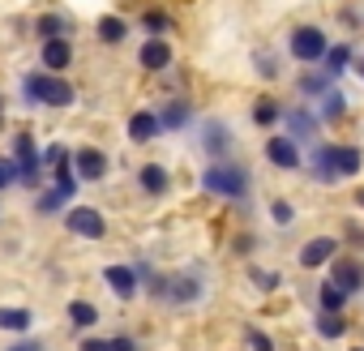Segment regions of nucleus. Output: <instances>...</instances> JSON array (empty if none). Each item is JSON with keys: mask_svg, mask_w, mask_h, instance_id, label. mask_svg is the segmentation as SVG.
<instances>
[{"mask_svg": "<svg viewBox=\"0 0 364 351\" xmlns=\"http://www.w3.org/2000/svg\"><path fill=\"white\" fill-rule=\"evenodd\" d=\"M69 206H73V202H69L60 189H52V185L35 193V215H43V219H56V215H65Z\"/></svg>", "mask_w": 364, "mask_h": 351, "instance_id": "obj_31", "label": "nucleus"}, {"mask_svg": "<svg viewBox=\"0 0 364 351\" xmlns=\"http://www.w3.org/2000/svg\"><path fill=\"white\" fill-rule=\"evenodd\" d=\"M202 193L210 198H223V202H249L253 193V171L236 158H223V163H206L202 176H198Z\"/></svg>", "mask_w": 364, "mask_h": 351, "instance_id": "obj_2", "label": "nucleus"}, {"mask_svg": "<svg viewBox=\"0 0 364 351\" xmlns=\"http://www.w3.org/2000/svg\"><path fill=\"white\" fill-rule=\"evenodd\" d=\"M5 351H48V338L43 334H22V338H9Z\"/></svg>", "mask_w": 364, "mask_h": 351, "instance_id": "obj_39", "label": "nucleus"}, {"mask_svg": "<svg viewBox=\"0 0 364 351\" xmlns=\"http://www.w3.org/2000/svg\"><path fill=\"white\" fill-rule=\"evenodd\" d=\"M35 321H39V313L26 304H0V334H9V338L35 334Z\"/></svg>", "mask_w": 364, "mask_h": 351, "instance_id": "obj_16", "label": "nucleus"}, {"mask_svg": "<svg viewBox=\"0 0 364 351\" xmlns=\"http://www.w3.org/2000/svg\"><path fill=\"white\" fill-rule=\"evenodd\" d=\"M326 48H330V39H326L321 26H296L291 39H287V52H291V60H300V65H321Z\"/></svg>", "mask_w": 364, "mask_h": 351, "instance_id": "obj_7", "label": "nucleus"}, {"mask_svg": "<svg viewBox=\"0 0 364 351\" xmlns=\"http://www.w3.org/2000/svg\"><path fill=\"white\" fill-rule=\"evenodd\" d=\"M347 304H351V296L343 287H334L330 279H321L313 287V313H347Z\"/></svg>", "mask_w": 364, "mask_h": 351, "instance_id": "obj_23", "label": "nucleus"}, {"mask_svg": "<svg viewBox=\"0 0 364 351\" xmlns=\"http://www.w3.org/2000/svg\"><path fill=\"white\" fill-rule=\"evenodd\" d=\"M347 240H351V244H355V249H364V232H360V227H355V223H347Z\"/></svg>", "mask_w": 364, "mask_h": 351, "instance_id": "obj_43", "label": "nucleus"}, {"mask_svg": "<svg viewBox=\"0 0 364 351\" xmlns=\"http://www.w3.org/2000/svg\"><path fill=\"white\" fill-rule=\"evenodd\" d=\"M360 167H364V150L360 146H334V171H338V180L360 176Z\"/></svg>", "mask_w": 364, "mask_h": 351, "instance_id": "obj_29", "label": "nucleus"}, {"mask_svg": "<svg viewBox=\"0 0 364 351\" xmlns=\"http://www.w3.org/2000/svg\"><path fill=\"white\" fill-rule=\"evenodd\" d=\"M99 321H103V313H99V304L95 300H86V296H73V300H65V325L82 338V334H95L99 330Z\"/></svg>", "mask_w": 364, "mask_h": 351, "instance_id": "obj_14", "label": "nucleus"}, {"mask_svg": "<svg viewBox=\"0 0 364 351\" xmlns=\"http://www.w3.org/2000/svg\"><path fill=\"white\" fill-rule=\"evenodd\" d=\"M338 236H309L300 249H296V261H300V270H326L334 257H338Z\"/></svg>", "mask_w": 364, "mask_h": 351, "instance_id": "obj_12", "label": "nucleus"}, {"mask_svg": "<svg viewBox=\"0 0 364 351\" xmlns=\"http://www.w3.org/2000/svg\"><path fill=\"white\" fill-rule=\"evenodd\" d=\"M60 223H65V232L77 236V240H90V244L107 240V219H103V210H95V206H69V210L60 215Z\"/></svg>", "mask_w": 364, "mask_h": 351, "instance_id": "obj_6", "label": "nucleus"}, {"mask_svg": "<svg viewBox=\"0 0 364 351\" xmlns=\"http://www.w3.org/2000/svg\"><path fill=\"white\" fill-rule=\"evenodd\" d=\"M240 342H245V351H279V338L270 330H262L257 321H245L240 325Z\"/></svg>", "mask_w": 364, "mask_h": 351, "instance_id": "obj_32", "label": "nucleus"}, {"mask_svg": "<svg viewBox=\"0 0 364 351\" xmlns=\"http://www.w3.org/2000/svg\"><path fill=\"white\" fill-rule=\"evenodd\" d=\"M154 112H159L163 133H185V129L193 124V103H189V99H167V103L154 107Z\"/></svg>", "mask_w": 364, "mask_h": 351, "instance_id": "obj_19", "label": "nucleus"}, {"mask_svg": "<svg viewBox=\"0 0 364 351\" xmlns=\"http://www.w3.org/2000/svg\"><path fill=\"white\" fill-rule=\"evenodd\" d=\"M232 253H236V257H249V253H253V236H236V240H232Z\"/></svg>", "mask_w": 364, "mask_h": 351, "instance_id": "obj_42", "label": "nucleus"}, {"mask_svg": "<svg viewBox=\"0 0 364 351\" xmlns=\"http://www.w3.org/2000/svg\"><path fill=\"white\" fill-rule=\"evenodd\" d=\"M14 163H18V185L22 189H31V193H39V189H48L52 185V176L43 171V158H39V141H35V133L31 129H18L14 133Z\"/></svg>", "mask_w": 364, "mask_h": 351, "instance_id": "obj_4", "label": "nucleus"}, {"mask_svg": "<svg viewBox=\"0 0 364 351\" xmlns=\"http://www.w3.org/2000/svg\"><path fill=\"white\" fill-rule=\"evenodd\" d=\"M9 189H18V163L14 154H0V193H9Z\"/></svg>", "mask_w": 364, "mask_h": 351, "instance_id": "obj_37", "label": "nucleus"}, {"mask_svg": "<svg viewBox=\"0 0 364 351\" xmlns=\"http://www.w3.org/2000/svg\"><path fill=\"white\" fill-rule=\"evenodd\" d=\"M351 65H355V48L351 43H330L326 56H321V73L326 77H343Z\"/></svg>", "mask_w": 364, "mask_h": 351, "instance_id": "obj_25", "label": "nucleus"}, {"mask_svg": "<svg viewBox=\"0 0 364 351\" xmlns=\"http://www.w3.org/2000/svg\"><path fill=\"white\" fill-rule=\"evenodd\" d=\"M124 133H129V141H133V146H150V141L163 133V124H159V112H154V107H137V112L129 116Z\"/></svg>", "mask_w": 364, "mask_h": 351, "instance_id": "obj_17", "label": "nucleus"}, {"mask_svg": "<svg viewBox=\"0 0 364 351\" xmlns=\"http://www.w3.org/2000/svg\"><path fill=\"white\" fill-rule=\"evenodd\" d=\"M141 31H146L150 39H163V35L171 31V14H163V9H150V14H141Z\"/></svg>", "mask_w": 364, "mask_h": 351, "instance_id": "obj_34", "label": "nucleus"}, {"mask_svg": "<svg viewBox=\"0 0 364 351\" xmlns=\"http://www.w3.org/2000/svg\"><path fill=\"white\" fill-rule=\"evenodd\" d=\"M313 334L321 342H343L351 334V321H347V313H313Z\"/></svg>", "mask_w": 364, "mask_h": 351, "instance_id": "obj_24", "label": "nucleus"}, {"mask_svg": "<svg viewBox=\"0 0 364 351\" xmlns=\"http://www.w3.org/2000/svg\"><path fill=\"white\" fill-rule=\"evenodd\" d=\"M206 296H210V270L202 261H193L185 270H171L163 279V308H171V313H189Z\"/></svg>", "mask_w": 364, "mask_h": 351, "instance_id": "obj_1", "label": "nucleus"}, {"mask_svg": "<svg viewBox=\"0 0 364 351\" xmlns=\"http://www.w3.org/2000/svg\"><path fill=\"white\" fill-rule=\"evenodd\" d=\"M0 129H5V94H0Z\"/></svg>", "mask_w": 364, "mask_h": 351, "instance_id": "obj_44", "label": "nucleus"}, {"mask_svg": "<svg viewBox=\"0 0 364 351\" xmlns=\"http://www.w3.org/2000/svg\"><path fill=\"white\" fill-rule=\"evenodd\" d=\"M35 35L48 43V39H69L73 35V18L69 14H43V18H35Z\"/></svg>", "mask_w": 364, "mask_h": 351, "instance_id": "obj_26", "label": "nucleus"}, {"mask_svg": "<svg viewBox=\"0 0 364 351\" xmlns=\"http://www.w3.org/2000/svg\"><path fill=\"white\" fill-rule=\"evenodd\" d=\"M355 202H360V206H364V189H355Z\"/></svg>", "mask_w": 364, "mask_h": 351, "instance_id": "obj_45", "label": "nucleus"}, {"mask_svg": "<svg viewBox=\"0 0 364 351\" xmlns=\"http://www.w3.org/2000/svg\"><path fill=\"white\" fill-rule=\"evenodd\" d=\"M355 69H360V77H364V60H355Z\"/></svg>", "mask_w": 364, "mask_h": 351, "instance_id": "obj_46", "label": "nucleus"}, {"mask_svg": "<svg viewBox=\"0 0 364 351\" xmlns=\"http://www.w3.org/2000/svg\"><path fill=\"white\" fill-rule=\"evenodd\" d=\"M103 287L120 300V304H133L137 296H141V283H137V266L133 261H112V266H103Z\"/></svg>", "mask_w": 364, "mask_h": 351, "instance_id": "obj_8", "label": "nucleus"}, {"mask_svg": "<svg viewBox=\"0 0 364 351\" xmlns=\"http://www.w3.org/2000/svg\"><path fill=\"white\" fill-rule=\"evenodd\" d=\"M22 103H26V107H52V112H65V107L77 103V90H73V82H65V77L39 69V73H26V77H22Z\"/></svg>", "mask_w": 364, "mask_h": 351, "instance_id": "obj_3", "label": "nucleus"}, {"mask_svg": "<svg viewBox=\"0 0 364 351\" xmlns=\"http://www.w3.org/2000/svg\"><path fill=\"white\" fill-rule=\"evenodd\" d=\"M283 129H287V137H291L300 150H309L313 141H321V120H317V112H309V107H287V112H283Z\"/></svg>", "mask_w": 364, "mask_h": 351, "instance_id": "obj_9", "label": "nucleus"}, {"mask_svg": "<svg viewBox=\"0 0 364 351\" xmlns=\"http://www.w3.org/2000/svg\"><path fill=\"white\" fill-rule=\"evenodd\" d=\"M73 171H77L82 185H99L103 176L112 171V158H107L103 146H77L73 150Z\"/></svg>", "mask_w": 364, "mask_h": 351, "instance_id": "obj_10", "label": "nucleus"}, {"mask_svg": "<svg viewBox=\"0 0 364 351\" xmlns=\"http://www.w3.org/2000/svg\"><path fill=\"white\" fill-rule=\"evenodd\" d=\"M95 35H99V43L120 48V43L129 39V22H124V18H116V14H103V18H99V26H95Z\"/></svg>", "mask_w": 364, "mask_h": 351, "instance_id": "obj_30", "label": "nucleus"}, {"mask_svg": "<svg viewBox=\"0 0 364 351\" xmlns=\"http://www.w3.org/2000/svg\"><path fill=\"white\" fill-rule=\"evenodd\" d=\"M304 167H309V180H317L321 189L338 185V171H334V141H313Z\"/></svg>", "mask_w": 364, "mask_h": 351, "instance_id": "obj_13", "label": "nucleus"}, {"mask_svg": "<svg viewBox=\"0 0 364 351\" xmlns=\"http://www.w3.org/2000/svg\"><path fill=\"white\" fill-rule=\"evenodd\" d=\"M245 274H249V287H253V291H262V296L283 291V270H274V266H249Z\"/></svg>", "mask_w": 364, "mask_h": 351, "instance_id": "obj_28", "label": "nucleus"}, {"mask_svg": "<svg viewBox=\"0 0 364 351\" xmlns=\"http://www.w3.org/2000/svg\"><path fill=\"white\" fill-rule=\"evenodd\" d=\"M326 270H330V283H334V287H343L347 296H360V291H364V261H360V257L338 253Z\"/></svg>", "mask_w": 364, "mask_h": 351, "instance_id": "obj_15", "label": "nucleus"}, {"mask_svg": "<svg viewBox=\"0 0 364 351\" xmlns=\"http://www.w3.org/2000/svg\"><path fill=\"white\" fill-rule=\"evenodd\" d=\"M198 146H202V154H206L210 163H223V158H232V150H236V133H232V124H228L223 116H206L202 129H198Z\"/></svg>", "mask_w": 364, "mask_h": 351, "instance_id": "obj_5", "label": "nucleus"}, {"mask_svg": "<svg viewBox=\"0 0 364 351\" xmlns=\"http://www.w3.org/2000/svg\"><path fill=\"white\" fill-rule=\"evenodd\" d=\"M343 116H347V94H343L338 86H330V90L317 99V120H321V124H338Z\"/></svg>", "mask_w": 364, "mask_h": 351, "instance_id": "obj_27", "label": "nucleus"}, {"mask_svg": "<svg viewBox=\"0 0 364 351\" xmlns=\"http://www.w3.org/2000/svg\"><path fill=\"white\" fill-rule=\"evenodd\" d=\"M283 112H287V107H283L274 94H257V99H253V107H249V120H253L257 129L274 133V129L283 124Z\"/></svg>", "mask_w": 364, "mask_h": 351, "instance_id": "obj_21", "label": "nucleus"}, {"mask_svg": "<svg viewBox=\"0 0 364 351\" xmlns=\"http://www.w3.org/2000/svg\"><path fill=\"white\" fill-rule=\"evenodd\" d=\"M253 69L262 73V82H279V56H266V52H253Z\"/></svg>", "mask_w": 364, "mask_h": 351, "instance_id": "obj_38", "label": "nucleus"}, {"mask_svg": "<svg viewBox=\"0 0 364 351\" xmlns=\"http://www.w3.org/2000/svg\"><path fill=\"white\" fill-rule=\"evenodd\" d=\"M330 86H334V77H326V73H313V69H304V73L296 77V90H300L304 99H313V103H317V99H321Z\"/></svg>", "mask_w": 364, "mask_h": 351, "instance_id": "obj_33", "label": "nucleus"}, {"mask_svg": "<svg viewBox=\"0 0 364 351\" xmlns=\"http://www.w3.org/2000/svg\"><path fill=\"white\" fill-rule=\"evenodd\" d=\"M0 223H5V206H0Z\"/></svg>", "mask_w": 364, "mask_h": 351, "instance_id": "obj_47", "label": "nucleus"}, {"mask_svg": "<svg viewBox=\"0 0 364 351\" xmlns=\"http://www.w3.org/2000/svg\"><path fill=\"white\" fill-rule=\"evenodd\" d=\"M137 189H141L146 198H167V193H171V167H163V163H141V167H137Z\"/></svg>", "mask_w": 364, "mask_h": 351, "instance_id": "obj_18", "label": "nucleus"}, {"mask_svg": "<svg viewBox=\"0 0 364 351\" xmlns=\"http://www.w3.org/2000/svg\"><path fill=\"white\" fill-rule=\"evenodd\" d=\"M39 158H43V171L52 176L60 163H69V158H73V150H69L65 141H52V146H43V150H39Z\"/></svg>", "mask_w": 364, "mask_h": 351, "instance_id": "obj_35", "label": "nucleus"}, {"mask_svg": "<svg viewBox=\"0 0 364 351\" xmlns=\"http://www.w3.org/2000/svg\"><path fill=\"white\" fill-rule=\"evenodd\" d=\"M270 223H274V227H283V232H287V227H291V223H296V206H291V202H287V198H270Z\"/></svg>", "mask_w": 364, "mask_h": 351, "instance_id": "obj_36", "label": "nucleus"}, {"mask_svg": "<svg viewBox=\"0 0 364 351\" xmlns=\"http://www.w3.org/2000/svg\"><path fill=\"white\" fill-rule=\"evenodd\" d=\"M137 65H141L146 73L171 69V43H167V39H146V43L137 48Z\"/></svg>", "mask_w": 364, "mask_h": 351, "instance_id": "obj_22", "label": "nucleus"}, {"mask_svg": "<svg viewBox=\"0 0 364 351\" xmlns=\"http://www.w3.org/2000/svg\"><path fill=\"white\" fill-rule=\"evenodd\" d=\"M262 154H266V163L279 167V171H300V167H304V150H300L287 133H270L266 146H262Z\"/></svg>", "mask_w": 364, "mask_h": 351, "instance_id": "obj_11", "label": "nucleus"}, {"mask_svg": "<svg viewBox=\"0 0 364 351\" xmlns=\"http://www.w3.org/2000/svg\"><path fill=\"white\" fill-rule=\"evenodd\" d=\"M107 342H112V351H141V338H137V334H129V330L107 334Z\"/></svg>", "mask_w": 364, "mask_h": 351, "instance_id": "obj_40", "label": "nucleus"}, {"mask_svg": "<svg viewBox=\"0 0 364 351\" xmlns=\"http://www.w3.org/2000/svg\"><path fill=\"white\" fill-rule=\"evenodd\" d=\"M351 351H364V342H360V347H351Z\"/></svg>", "mask_w": 364, "mask_h": 351, "instance_id": "obj_48", "label": "nucleus"}, {"mask_svg": "<svg viewBox=\"0 0 364 351\" xmlns=\"http://www.w3.org/2000/svg\"><path fill=\"white\" fill-rule=\"evenodd\" d=\"M39 60H43V73L65 77L69 65H73V43H69V39H48V43L39 48Z\"/></svg>", "mask_w": 364, "mask_h": 351, "instance_id": "obj_20", "label": "nucleus"}, {"mask_svg": "<svg viewBox=\"0 0 364 351\" xmlns=\"http://www.w3.org/2000/svg\"><path fill=\"white\" fill-rule=\"evenodd\" d=\"M73 351H112V342H107V334H82L77 342H73Z\"/></svg>", "mask_w": 364, "mask_h": 351, "instance_id": "obj_41", "label": "nucleus"}]
</instances>
